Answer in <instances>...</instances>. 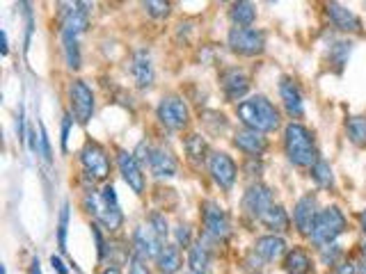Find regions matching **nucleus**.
Returning <instances> with one entry per match:
<instances>
[{"instance_id": "nucleus-1", "label": "nucleus", "mask_w": 366, "mask_h": 274, "mask_svg": "<svg viewBox=\"0 0 366 274\" xmlns=\"http://www.w3.org/2000/svg\"><path fill=\"white\" fill-rule=\"evenodd\" d=\"M238 119L247 128L259 132H272L279 128V112L266 96H252L238 103Z\"/></svg>"}, {"instance_id": "nucleus-2", "label": "nucleus", "mask_w": 366, "mask_h": 274, "mask_svg": "<svg viewBox=\"0 0 366 274\" xmlns=\"http://www.w3.org/2000/svg\"><path fill=\"white\" fill-rule=\"evenodd\" d=\"M284 148L295 167H314L318 160L311 132L302 123H289L284 130Z\"/></svg>"}, {"instance_id": "nucleus-3", "label": "nucleus", "mask_w": 366, "mask_h": 274, "mask_svg": "<svg viewBox=\"0 0 366 274\" xmlns=\"http://www.w3.org/2000/svg\"><path fill=\"white\" fill-rule=\"evenodd\" d=\"M344 231H346L344 213H341L337 206H330V208H323L321 213H318L314 229H311V240H314L316 247H323V245H330V242L337 240Z\"/></svg>"}, {"instance_id": "nucleus-4", "label": "nucleus", "mask_w": 366, "mask_h": 274, "mask_svg": "<svg viewBox=\"0 0 366 274\" xmlns=\"http://www.w3.org/2000/svg\"><path fill=\"white\" fill-rule=\"evenodd\" d=\"M60 33L81 37L90 26V10L83 0H58Z\"/></svg>"}, {"instance_id": "nucleus-5", "label": "nucleus", "mask_w": 366, "mask_h": 274, "mask_svg": "<svg viewBox=\"0 0 366 274\" xmlns=\"http://www.w3.org/2000/svg\"><path fill=\"white\" fill-rule=\"evenodd\" d=\"M227 42L233 53L245 55V58L261 55L263 49H266V35L254 28H231Z\"/></svg>"}, {"instance_id": "nucleus-6", "label": "nucleus", "mask_w": 366, "mask_h": 274, "mask_svg": "<svg viewBox=\"0 0 366 274\" xmlns=\"http://www.w3.org/2000/svg\"><path fill=\"white\" fill-rule=\"evenodd\" d=\"M156 114L163 126H167L169 130H181L188 126L190 121V112H188V105L183 103L178 96H165L156 108Z\"/></svg>"}, {"instance_id": "nucleus-7", "label": "nucleus", "mask_w": 366, "mask_h": 274, "mask_svg": "<svg viewBox=\"0 0 366 274\" xmlns=\"http://www.w3.org/2000/svg\"><path fill=\"white\" fill-rule=\"evenodd\" d=\"M81 162L85 171H88L90 178H97V181H103L110 174V158H108L106 148L97 144V142H88L81 151Z\"/></svg>"}, {"instance_id": "nucleus-8", "label": "nucleus", "mask_w": 366, "mask_h": 274, "mask_svg": "<svg viewBox=\"0 0 366 274\" xmlns=\"http://www.w3.org/2000/svg\"><path fill=\"white\" fill-rule=\"evenodd\" d=\"M69 101H72V112L78 123H88L94 114V94L83 80H74L69 87Z\"/></svg>"}, {"instance_id": "nucleus-9", "label": "nucleus", "mask_w": 366, "mask_h": 274, "mask_svg": "<svg viewBox=\"0 0 366 274\" xmlns=\"http://www.w3.org/2000/svg\"><path fill=\"white\" fill-rule=\"evenodd\" d=\"M140 146H142L144 153H147L142 162L149 164V169H151L153 176H158V178H172V176H176L178 164H176L172 153L163 151V148H151L149 144H144V142H140Z\"/></svg>"}, {"instance_id": "nucleus-10", "label": "nucleus", "mask_w": 366, "mask_h": 274, "mask_svg": "<svg viewBox=\"0 0 366 274\" xmlns=\"http://www.w3.org/2000/svg\"><path fill=\"white\" fill-rule=\"evenodd\" d=\"M201 210H204V229L208 236L215 240H227L231 236V224H229L227 213L213 201H206L204 206H201Z\"/></svg>"}, {"instance_id": "nucleus-11", "label": "nucleus", "mask_w": 366, "mask_h": 274, "mask_svg": "<svg viewBox=\"0 0 366 274\" xmlns=\"http://www.w3.org/2000/svg\"><path fill=\"white\" fill-rule=\"evenodd\" d=\"M208 171H211L213 181L222 187V190H231L236 183V162H233L227 153H211L208 155Z\"/></svg>"}, {"instance_id": "nucleus-12", "label": "nucleus", "mask_w": 366, "mask_h": 274, "mask_svg": "<svg viewBox=\"0 0 366 274\" xmlns=\"http://www.w3.org/2000/svg\"><path fill=\"white\" fill-rule=\"evenodd\" d=\"M85 206L92 208L90 213H94V217L106 226V229H110V231L122 229L124 215H122L119 206H108L103 197H97V194H88V197H85Z\"/></svg>"}, {"instance_id": "nucleus-13", "label": "nucleus", "mask_w": 366, "mask_h": 274, "mask_svg": "<svg viewBox=\"0 0 366 274\" xmlns=\"http://www.w3.org/2000/svg\"><path fill=\"white\" fill-rule=\"evenodd\" d=\"M270 206H272V192H270L268 185L254 183V185L247 187V192L243 197V208H245L247 215L261 219L263 215L268 213Z\"/></svg>"}, {"instance_id": "nucleus-14", "label": "nucleus", "mask_w": 366, "mask_h": 274, "mask_svg": "<svg viewBox=\"0 0 366 274\" xmlns=\"http://www.w3.org/2000/svg\"><path fill=\"white\" fill-rule=\"evenodd\" d=\"M117 164H119L122 178L126 181L131 190H133L135 194H142L144 192V174H142V167H140V160L135 158V155L128 151H119L117 153Z\"/></svg>"}, {"instance_id": "nucleus-15", "label": "nucleus", "mask_w": 366, "mask_h": 274, "mask_svg": "<svg viewBox=\"0 0 366 274\" xmlns=\"http://www.w3.org/2000/svg\"><path fill=\"white\" fill-rule=\"evenodd\" d=\"M318 217V203L314 194H305L293 208V222L295 229H298L302 236H311V229H314V222Z\"/></svg>"}, {"instance_id": "nucleus-16", "label": "nucleus", "mask_w": 366, "mask_h": 274, "mask_svg": "<svg viewBox=\"0 0 366 274\" xmlns=\"http://www.w3.org/2000/svg\"><path fill=\"white\" fill-rule=\"evenodd\" d=\"M133 247H135V254L142 256L147 261V258H158L160 249L165 245H163V238L151 229V226H140L133 233Z\"/></svg>"}, {"instance_id": "nucleus-17", "label": "nucleus", "mask_w": 366, "mask_h": 274, "mask_svg": "<svg viewBox=\"0 0 366 274\" xmlns=\"http://www.w3.org/2000/svg\"><path fill=\"white\" fill-rule=\"evenodd\" d=\"M220 83H222V92L227 101H238L243 99L247 89H250V78L245 76V71L240 69H227L222 76H220Z\"/></svg>"}, {"instance_id": "nucleus-18", "label": "nucleus", "mask_w": 366, "mask_h": 274, "mask_svg": "<svg viewBox=\"0 0 366 274\" xmlns=\"http://www.w3.org/2000/svg\"><path fill=\"white\" fill-rule=\"evenodd\" d=\"M328 17L334 23V28H339L341 33H360L362 30V21L355 12L346 10L344 5H339L337 0H330L328 3Z\"/></svg>"}, {"instance_id": "nucleus-19", "label": "nucleus", "mask_w": 366, "mask_h": 274, "mask_svg": "<svg viewBox=\"0 0 366 274\" xmlns=\"http://www.w3.org/2000/svg\"><path fill=\"white\" fill-rule=\"evenodd\" d=\"M131 71H133L135 85H138L140 89H149L151 87L153 78H156V71H153V62H151L149 51L140 49L133 55V67H131Z\"/></svg>"}, {"instance_id": "nucleus-20", "label": "nucleus", "mask_w": 366, "mask_h": 274, "mask_svg": "<svg viewBox=\"0 0 366 274\" xmlns=\"http://www.w3.org/2000/svg\"><path fill=\"white\" fill-rule=\"evenodd\" d=\"M233 144H236L243 153L254 155V158H256V155H261L268 148L266 137H263L259 130H252V128L238 130L236 135H233Z\"/></svg>"}, {"instance_id": "nucleus-21", "label": "nucleus", "mask_w": 366, "mask_h": 274, "mask_svg": "<svg viewBox=\"0 0 366 274\" xmlns=\"http://www.w3.org/2000/svg\"><path fill=\"white\" fill-rule=\"evenodd\" d=\"M279 94H282L284 108H286V112H289L291 117H302V114H305L302 92H300V87L293 80H289V78H282V83H279Z\"/></svg>"}, {"instance_id": "nucleus-22", "label": "nucleus", "mask_w": 366, "mask_h": 274, "mask_svg": "<svg viewBox=\"0 0 366 274\" xmlns=\"http://www.w3.org/2000/svg\"><path fill=\"white\" fill-rule=\"evenodd\" d=\"M284 252H286V242L279 236H263L254 242V254L266 263L277 261Z\"/></svg>"}, {"instance_id": "nucleus-23", "label": "nucleus", "mask_w": 366, "mask_h": 274, "mask_svg": "<svg viewBox=\"0 0 366 274\" xmlns=\"http://www.w3.org/2000/svg\"><path fill=\"white\" fill-rule=\"evenodd\" d=\"M229 19L233 21L236 28H250L254 19H256V7L252 0H233L231 10H229Z\"/></svg>"}, {"instance_id": "nucleus-24", "label": "nucleus", "mask_w": 366, "mask_h": 274, "mask_svg": "<svg viewBox=\"0 0 366 274\" xmlns=\"http://www.w3.org/2000/svg\"><path fill=\"white\" fill-rule=\"evenodd\" d=\"M156 265L163 274H176L181 270V252H178V245H165L160 249L158 258H156Z\"/></svg>"}, {"instance_id": "nucleus-25", "label": "nucleus", "mask_w": 366, "mask_h": 274, "mask_svg": "<svg viewBox=\"0 0 366 274\" xmlns=\"http://www.w3.org/2000/svg\"><path fill=\"white\" fill-rule=\"evenodd\" d=\"M261 222H263V226L266 229H270V231H275V233H284V231H289V215H286V210L282 208V206H272L268 208V213L261 217Z\"/></svg>"}, {"instance_id": "nucleus-26", "label": "nucleus", "mask_w": 366, "mask_h": 274, "mask_svg": "<svg viewBox=\"0 0 366 274\" xmlns=\"http://www.w3.org/2000/svg\"><path fill=\"white\" fill-rule=\"evenodd\" d=\"M284 270H286V274H309V270H311L309 256L302 252V249H293V252H289V256H286Z\"/></svg>"}, {"instance_id": "nucleus-27", "label": "nucleus", "mask_w": 366, "mask_h": 274, "mask_svg": "<svg viewBox=\"0 0 366 274\" xmlns=\"http://www.w3.org/2000/svg\"><path fill=\"white\" fill-rule=\"evenodd\" d=\"M62 51H65V60L69 69H81V49H78V37L62 33Z\"/></svg>"}, {"instance_id": "nucleus-28", "label": "nucleus", "mask_w": 366, "mask_h": 274, "mask_svg": "<svg viewBox=\"0 0 366 274\" xmlns=\"http://www.w3.org/2000/svg\"><path fill=\"white\" fill-rule=\"evenodd\" d=\"M348 139L355 146H366V117H350L346 123Z\"/></svg>"}, {"instance_id": "nucleus-29", "label": "nucleus", "mask_w": 366, "mask_h": 274, "mask_svg": "<svg viewBox=\"0 0 366 274\" xmlns=\"http://www.w3.org/2000/svg\"><path fill=\"white\" fill-rule=\"evenodd\" d=\"M206 142L201 135H188L185 137V153H188V158L192 162H201L206 158Z\"/></svg>"}, {"instance_id": "nucleus-30", "label": "nucleus", "mask_w": 366, "mask_h": 274, "mask_svg": "<svg viewBox=\"0 0 366 274\" xmlns=\"http://www.w3.org/2000/svg\"><path fill=\"white\" fill-rule=\"evenodd\" d=\"M142 7H144V12L156 21L167 19L169 12H172V3H169V0H142Z\"/></svg>"}, {"instance_id": "nucleus-31", "label": "nucleus", "mask_w": 366, "mask_h": 274, "mask_svg": "<svg viewBox=\"0 0 366 274\" xmlns=\"http://www.w3.org/2000/svg\"><path fill=\"white\" fill-rule=\"evenodd\" d=\"M311 178H314L321 187H332L334 185L332 167L325 160H316V164L311 167Z\"/></svg>"}, {"instance_id": "nucleus-32", "label": "nucleus", "mask_w": 366, "mask_h": 274, "mask_svg": "<svg viewBox=\"0 0 366 274\" xmlns=\"http://www.w3.org/2000/svg\"><path fill=\"white\" fill-rule=\"evenodd\" d=\"M188 263L194 272H204L206 265H208V249L204 245H192L190 247V256H188Z\"/></svg>"}, {"instance_id": "nucleus-33", "label": "nucleus", "mask_w": 366, "mask_h": 274, "mask_svg": "<svg viewBox=\"0 0 366 274\" xmlns=\"http://www.w3.org/2000/svg\"><path fill=\"white\" fill-rule=\"evenodd\" d=\"M348 55H350V44L348 42H337L332 46L330 58H332V65H337V71H341V67L346 65Z\"/></svg>"}, {"instance_id": "nucleus-34", "label": "nucleus", "mask_w": 366, "mask_h": 274, "mask_svg": "<svg viewBox=\"0 0 366 274\" xmlns=\"http://www.w3.org/2000/svg\"><path fill=\"white\" fill-rule=\"evenodd\" d=\"M67 229H69V203L62 206L60 224H58V247L62 252H67Z\"/></svg>"}, {"instance_id": "nucleus-35", "label": "nucleus", "mask_w": 366, "mask_h": 274, "mask_svg": "<svg viewBox=\"0 0 366 274\" xmlns=\"http://www.w3.org/2000/svg\"><path fill=\"white\" fill-rule=\"evenodd\" d=\"M149 226L151 229L158 233V236L165 240V236H167V219H165V215H160V213H151V217H149Z\"/></svg>"}, {"instance_id": "nucleus-36", "label": "nucleus", "mask_w": 366, "mask_h": 274, "mask_svg": "<svg viewBox=\"0 0 366 274\" xmlns=\"http://www.w3.org/2000/svg\"><path fill=\"white\" fill-rule=\"evenodd\" d=\"M174 236H176V245L178 247H190L192 242V231L188 224H178L174 229Z\"/></svg>"}, {"instance_id": "nucleus-37", "label": "nucleus", "mask_w": 366, "mask_h": 274, "mask_svg": "<svg viewBox=\"0 0 366 274\" xmlns=\"http://www.w3.org/2000/svg\"><path fill=\"white\" fill-rule=\"evenodd\" d=\"M321 254H323V263L332 265V263L341 256V249L334 245V242H330V245H323V247H321Z\"/></svg>"}, {"instance_id": "nucleus-38", "label": "nucleus", "mask_w": 366, "mask_h": 274, "mask_svg": "<svg viewBox=\"0 0 366 274\" xmlns=\"http://www.w3.org/2000/svg\"><path fill=\"white\" fill-rule=\"evenodd\" d=\"M39 144H42V153H44V158L46 160H51L53 155H51V142H49V132H46V128H44V123H39Z\"/></svg>"}, {"instance_id": "nucleus-39", "label": "nucleus", "mask_w": 366, "mask_h": 274, "mask_svg": "<svg viewBox=\"0 0 366 274\" xmlns=\"http://www.w3.org/2000/svg\"><path fill=\"white\" fill-rule=\"evenodd\" d=\"M128 274H149V268H147L144 258L142 256H133L131 258V270Z\"/></svg>"}, {"instance_id": "nucleus-40", "label": "nucleus", "mask_w": 366, "mask_h": 274, "mask_svg": "<svg viewBox=\"0 0 366 274\" xmlns=\"http://www.w3.org/2000/svg\"><path fill=\"white\" fill-rule=\"evenodd\" d=\"M92 233H94V240H97V249H99V258L106 256V245H103V238H101V233L97 226H92Z\"/></svg>"}, {"instance_id": "nucleus-41", "label": "nucleus", "mask_w": 366, "mask_h": 274, "mask_svg": "<svg viewBox=\"0 0 366 274\" xmlns=\"http://www.w3.org/2000/svg\"><path fill=\"white\" fill-rule=\"evenodd\" d=\"M69 128H72V117H65V123H62V148H67Z\"/></svg>"}, {"instance_id": "nucleus-42", "label": "nucleus", "mask_w": 366, "mask_h": 274, "mask_svg": "<svg viewBox=\"0 0 366 274\" xmlns=\"http://www.w3.org/2000/svg\"><path fill=\"white\" fill-rule=\"evenodd\" d=\"M51 265H53V270H56L58 274H69V270L65 268V263H62V258L51 256Z\"/></svg>"}, {"instance_id": "nucleus-43", "label": "nucleus", "mask_w": 366, "mask_h": 274, "mask_svg": "<svg viewBox=\"0 0 366 274\" xmlns=\"http://www.w3.org/2000/svg\"><path fill=\"white\" fill-rule=\"evenodd\" d=\"M337 274H357V268H355V265H350V263H341Z\"/></svg>"}, {"instance_id": "nucleus-44", "label": "nucleus", "mask_w": 366, "mask_h": 274, "mask_svg": "<svg viewBox=\"0 0 366 274\" xmlns=\"http://www.w3.org/2000/svg\"><path fill=\"white\" fill-rule=\"evenodd\" d=\"M28 144H30V151L37 153V132L35 130H28Z\"/></svg>"}, {"instance_id": "nucleus-45", "label": "nucleus", "mask_w": 366, "mask_h": 274, "mask_svg": "<svg viewBox=\"0 0 366 274\" xmlns=\"http://www.w3.org/2000/svg\"><path fill=\"white\" fill-rule=\"evenodd\" d=\"M26 135H28V132H26V128H23V108H21L19 110V137L26 139Z\"/></svg>"}, {"instance_id": "nucleus-46", "label": "nucleus", "mask_w": 366, "mask_h": 274, "mask_svg": "<svg viewBox=\"0 0 366 274\" xmlns=\"http://www.w3.org/2000/svg\"><path fill=\"white\" fill-rule=\"evenodd\" d=\"M30 274H42V268H39V261H37V258L33 261V270H30Z\"/></svg>"}, {"instance_id": "nucleus-47", "label": "nucleus", "mask_w": 366, "mask_h": 274, "mask_svg": "<svg viewBox=\"0 0 366 274\" xmlns=\"http://www.w3.org/2000/svg\"><path fill=\"white\" fill-rule=\"evenodd\" d=\"M7 53H10V49H7V33L3 30V55H7Z\"/></svg>"}, {"instance_id": "nucleus-48", "label": "nucleus", "mask_w": 366, "mask_h": 274, "mask_svg": "<svg viewBox=\"0 0 366 274\" xmlns=\"http://www.w3.org/2000/svg\"><path fill=\"white\" fill-rule=\"evenodd\" d=\"M101 274H122V272H119V268H106Z\"/></svg>"}, {"instance_id": "nucleus-49", "label": "nucleus", "mask_w": 366, "mask_h": 274, "mask_svg": "<svg viewBox=\"0 0 366 274\" xmlns=\"http://www.w3.org/2000/svg\"><path fill=\"white\" fill-rule=\"evenodd\" d=\"M360 222H362V231L366 233V210L362 213V217H360Z\"/></svg>"}, {"instance_id": "nucleus-50", "label": "nucleus", "mask_w": 366, "mask_h": 274, "mask_svg": "<svg viewBox=\"0 0 366 274\" xmlns=\"http://www.w3.org/2000/svg\"><path fill=\"white\" fill-rule=\"evenodd\" d=\"M357 274H366V261L360 265V268H357Z\"/></svg>"}, {"instance_id": "nucleus-51", "label": "nucleus", "mask_w": 366, "mask_h": 274, "mask_svg": "<svg viewBox=\"0 0 366 274\" xmlns=\"http://www.w3.org/2000/svg\"><path fill=\"white\" fill-rule=\"evenodd\" d=\"M0 274H7V270H5V268H3V270H0Z\"/></svg>"}, {"instance_id": "nucleus-52", "label": "nucleus", "mask_w": 366, "mask_h": 274, "mask_svg": "<svg viewBox=\"0 0 366 274\" xmlns=\"http://www.w3.org/2000/svg\"><path fill=\"white\" fill-rule=\"evenodd\" d=\"M266 3H277V0H266Z\"/></svg>"}, {"instance_id": "nucleus-53", "label": "nucleus", "mask_w": 366, "mask_h": 274, "mask_svg": "<svg viewBox=\"0 0 366 274\" xmlns=\"http://www.w3.org/2000/svg\"><path fill=\"white\" fill-rule=\"evenodd\" d=\"M194 274H204V272H194Z\"/></svg>"}, {"instance_id": "nucleus-54", "label": "nucleus", "mask_w": 366, "mask_h": 274, "mask_svg": "<svg viewBox=\"0 0 366 274\" xmlns=\"http://www.w3.org/2000/svg\"><path fill=\"white\" fill-rule=\"evenodd\" d=\"M220 3H224V0H220Z\"/></svg>"}]
</instances>
